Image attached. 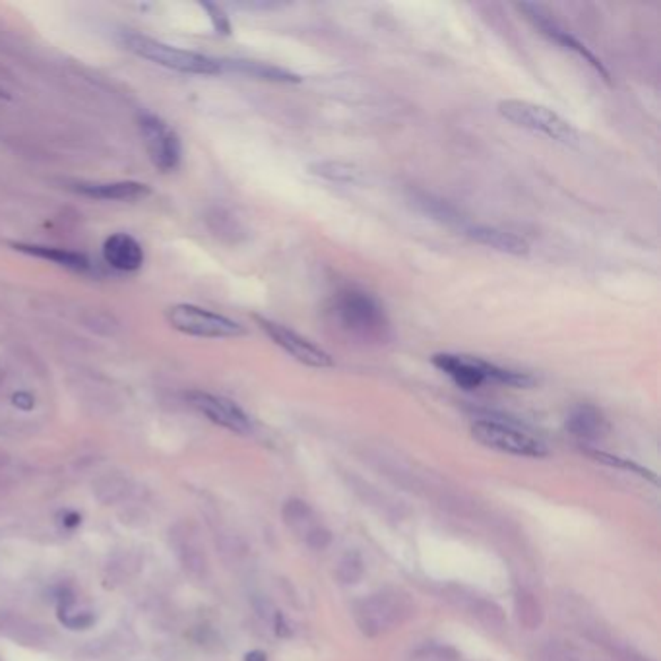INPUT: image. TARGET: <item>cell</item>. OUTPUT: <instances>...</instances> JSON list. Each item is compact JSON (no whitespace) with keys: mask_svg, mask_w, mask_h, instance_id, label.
<instances>
[{"mask_svg":"<svg viewBox=\"0 0 661 661\" xmlns=\"http://www.w3.org/2000/svg\"><path fill=\"white\" fill-rule=\"evenodd\" d=\"M431 363L464 390H475L485 382L509 388H532L535 384L530 372L504 369L467 353H435L431 357Z\"/></svg>","mask_w":661,"mask_h":661,"instance_id":"cell-1","label":"cell"},{"mask_svg":"<svg viewBox=\"0 0 661 661\" xmlns=\"http://www.w3.org/2000/svg\"><path fill=\"white\" fill-rule=\"evenodd\" d=\"M332 317L340 326L363 340H384L390 322L380 300L367 291L344 290L332 300Z\"/></svg>","mask_w":661,"mask_h":661,"instance_id":"cell-2","label":"cell"},{"mask_svg":"<svg viewBox=\"0 0 661 661\" xmlns=\"http://www.w3.org/2000/svg\"><path fill=\"white\" fill-rule=\"evenodd\" d=\"M125 45L128 51L138 55L140 58H146L150 63L160 65L163 68L183 72V74L215 76L225 72V60L195 51L178 49L175 45H167L163 41L152 39L148 35L128 33L125 35Z\"/></svg>","mask_w":661,"mask_h":661,"instance_id":"cell-3","label":"cell"},{"mask_svg":"<svg viewBox=\"0 0 661 661\" xmlns=\"http://www.w3.org/2000/svg\"><path fill=\"white\" fill-rule=\"evenodd\" d=\"M497 109L509 123L532 130L535 135L564 144V146H578L580 144V132L576 130V126L545 105L526 100H502L499 101Z\"/></svg>","mask_w":661,"mask_h":661,"instance_id":"cell-4","label":"cell"},{"mask_svg":"<svg viewBox=\"0 0 661 661\" xmlns=\"http://www.w3.org/2000/svg\"><path fill=\"white\" fill-rule=\"evenodd\" d=\"M412 613L407 596L398 590H382L361 599L353 607L359 631L365 636H378L398 627Z\"/></svg>","mask_w":661,"mask_h":661,"instance_id":"cell-5","label":"cell"},{"mask_svg":"<svg viewBox=\"0 0 661 661\" xmlns=\"http://www.w3.org/2000/svg\"><path fill=\"white\" fill-rule=\"evenodd\" d=\"M165 317L167 322L171 324V328L185 335H192V338L225 340L245 335V328L233 318L198 305L177 303L167 309Z\"/></svg>","mask_w":661,"mask_h":661,"instance_id":"cell-6","label":"cell"},{"mask_svg":"<svg viewBox=\"0 0 661 661\" xmlns=\"http://www.w3.org/2000/svg\"><path fill=\"white\" fill-rule=\"evenodd\" d=\"M472 437L483 447L502 454L524 456V458H545L549 456L547 444L510 423L497 419H477L472 425Z\"/></svg>","mask_w":661,"mask_h":661,"instance_id":"cell-7","label":"cell"},{"mask_svg":"<svg viewBox=\"0 0 661 661\" xmlns=\"http://www.w3.org/2000/svg\"><path fill=\"white\" fill-rule=\"evenodd\" d=\"M140 132L152 163L163 173L175 171L183 160V144L177 132L155 115L140 117Z\"/></svg>","mask_w":661,"mask_h":661,"instance_id":"cell-8","label":"cell"},{"mask_svg":"<svg viewBox=\"0 0 661 661\" xmlns=\"http://www.w3.org/2000/svg\"><path fill=\"white\" fill-rule=\"evenodd\" d=\"M252 318H255L260 330L266 334L275 345L282 347L287 355H291L295 361H299L300 365H307L312 369L334 367V357L328 352H324L320 345L312 344L309 338H305V335H300L295 330L287 328L283 326V324L274 322L270 318H264L258 315H255Z\"/></svg>","mask_w":661,"mask_h":661,"instance_id":"cell-9","label":"cell"},{"mask_svg":"<svg viewBox=\"0 0 661 661\" xmlns=\"http://www.w3.org/2000/svg\"><path fill=\"white\" fill-rule=\"evenodd\" d=\"M518 10L522 12V14L526 16V20L530 22L541 35H545V38L551 39L552 43L561 45L562 49L578 55L584 60V63L592 65L599 72V74L604 76V80H607V82L611 80V74H609V70L605 68V65L601 63V60L590 49H587V47L580 39H576L569 30H564L562 26H559V23L552 20L551 14H547L544 8L537 6V4H532V3H522V4H518Z\"/></svg>","mask_w":661,"mask_h":661,"instance_id":"cell-10","label":"cell"},{"mask_svg":"<svg viewBox=\"0 0 661 661\" xmlns=\"http://www.w3.org/2000/svg\"><path fill=\"white\" fill-rule=\"evenodd\" d=\"M187 402L204 417H208L212 423L227 431H233L237 435H248L252 431V421L245 413L243 407H239L233 400L225 398V396L192 390L187 394Z\"/></svg>","mask_w":661,"mask_h":661,"instance_id":"cell-11","label":"cell"},{"mask_svg":"<svg viewBox=\"0 0 661 661\" xmlns=\"http://www.w3.org/2000/svg\"><path fill=\"white\" fill-rule=\"evenodd\" d=\"M171 547L183 569L192 578H204L208 572L206 549H204L198 532L190 524H177L171 530Z\"/></svg>","mask_w":661,"mask_h":661,"instance_id":"cell-12","label":"cell"},{"mask_svg":"<svg viewBox=\"0 0 661 661\" xmlns=\"http://www.w3.org/2000/svg\"><path fill=\"white\" fill-rule=\"evenodd\" d=\"M103 258L118 272H136L144 264V248L128 233H115L105 239Z\"/></svg>","mask_w":661,"mask_h":661,"instance_id":"cell-13","label":"cell"},{"mask_svg":"<svg viewBox=\"0 0 661 661\" xmlns=\"http://www.w3.org/2000/svg\"><path fill=\"white\" fill-rule=\"evenodd\" d=\"M465 235L470 237L475 243L489 247L492 250H499L502 255H512V257H524L530 252V243L520 235L512 231L499 230V227L491 225H465Z\"/></svg>","mask_w":661,"mask_h":661,"instance_id":"cell-14","label":"cell"},{"mask_svg":"<svg viewBox=\"0 0 661 661\" xmlns=\"http://www.w3.org/2000/svg\"><path fill=\"white\" fill-rule=\"evenodd\" d=\"M567 431L576 439L594 442L604 439L609 432V421L604 415V412L597 410L596 405L582 404L569 413L567 419Z\"/></svg>","mask_w":661,"mask_h":661,"instance_id":"cell-15","label":"cell"},{"mask_svg":"<svg viewBox=\"0 0 661 661\" xmlns=\"http://www.w3.org/2000/svg\"><path fill=\"white\" fill-rule=\"evenodd\" d=\"M76 192L95 200L128 202L148 196L150 187L136 183V180H113V183H80L76 185Z\"/></svg>","mask_w":661,"mask_h":661,"instance_id":"cell-16","label":"cell"},{"mask_svg":"<svg viewBox=\"0 0 661 661\" xmlns=\"http://www.w3.org/2000/svg\"><path fill=\"white\" fill-rule=\"evenodd\" d=\"M20 252H26V255L38 257L43 260H51L55 262L57 266L66 268L70 272H90L91 264L88 260L86 255L82 252H74V250H66V248H55V247H41V245H14Z\"/></svg>","mask_w":661,"mask_h":661,"instance_id":"cell-17","label":"cell"},{"mask_svg":"<svg viewBox=\"0 0 661 661\" xmlns=\"http://www.w3.org/2000/svg\"><path fill=\"white\" fill-rule=\"evenodd\" d=\"M225 70H235L240 72V74L268 82H300V76L293 74L291 70L268 63H255V60H225Z\"/></svg>","mask_w":661,"mask_h":661,"instance_id":"cell-18","label":"cell"},{"mask_svg":"<svg viewBox=\"0 0 661 661\" xmlns=\"http://www.w3.org/2000/svg\"><path fill=\"white\" fill-rule=\"evenodd\" d=\"M0 634L28 646L43 644L45 640V632L41 627L23 617L12 615V613H0Z\"/></svg>","mask_w":661,"mask_h":661,"instance_id":"cell-19","label":"cell"},{"mask_svg":"<svg viewBox=\"0 0 661 661\" xmlns=\"http://www.w3.org/2000/svg\"><path fill=\"white\" fill-rule=\"evenodd\" d=\"M309 171L320 178L330 180V183H340V185H355L363 180V171H361L357 165L345 163V161H334V160L315 161L309 165Z\"/></svg>","mask_w":661,"mask_h":661,"instance_id":"cell-20","label":"cell"},{"mask_svg":"<svg viewBox=\"0 0 661 661\" xmlns=\"http://www.w3.org/2000/svg\"><path fill=\"white\" fill-rule=\"evenodd\" d=\"M283 520L300 537H307L318 526L315 512L305 500L291 499L283 504Z\"/></svg>","mask_w":661,"mask_h":661,"instance_id":"cell-21","label":"cell"},{"mask_svg":"<svg viewBox=\"0 0 661 661\" xmlns=\"http://www.w3.org/2000/svg\"><path fill=\"white\" fill-rule=\"evenodd\" d=\"M93 492L103 504H113L118 502L128 492V481L120 477H105L95 483Z\"/></svg>","mask_w":661,"mask_h":661,"instance_id":"cell-22","label":"cell"},{"mask_svg":"<svg viewBox=\"0 0 661 661\" xmlns=\"http://www.w3.org/2000/svg\"><path fill=\"white\" fill-rule=\"evenodd\" d=\"M335 574H338V578L344 584H355L365 574V562L357 551H347L342 557Z\"/></svg>","mask_w":661,"mask_h":661,"instance_id":"cell-23","label":"cell"},{"mask_svg":"<svg viewBox=\"0 0 661 661\" xmlns=\"http://www.w3.org/2000/svg\"><path fill=\"white\" fill-rule=\"evenodd\" d=\"M587 454H590L592 458H596L597 462H604L611 467H621V470H627V472H634V474H639L640 477H646V479L654 481V483H657V477L650 470H646V467L634 464L631 460H624V458H619V456H613V454L601 452V450H587Z\"/></svg>","mask_w":661,"mask_h":661,"instance_id":"cell-24","label":"cell"},{"mask_svg":"<svg viewBox=\"0 0 661 661\" xmlns=\"http://www.w3.org/2000/svg\"><path fill=\"white\" fill-rule=\"evenodd\" d=\"M421 204H423L425 210L432 215V218H440L444 222H460L458 212H456L452 206H448L447 202L432 200L431 196H423V202H421Z\"/></svg>","mask_w":661,"mask_h":661,"instance_id":"cell-25","label":"cell"},{"mask_svg":"<svg viewBox=\"0 0 661 661\" xmlns=\"http://www.w3.org/2000/svg\"><path fill=\"white\" fill-rule=\"evenodd\" d=\"M305 541H307V545H309L310 549H315V551H324V549H326V547L332 544V534H330L328 527H324L322 524H318V526L315 527V530H312V532L305 537Z\"/></svg>","mask_w":661,"mask_h":661,"instance_id":"cell-26","label":"cell"},{"mask_svg":"<svg viewBox=\"0 0 661 661\" xmlns=\"http://www.w3.org/2000/svg\"><path fill=\"white\" fill-rule=\"evenodd\" d=\"M202 6L210 12V20L213 22L215 30H218L223 35L231 33V23H230V20H227L225 12L220 6H213V4H202Z\"/></svg>","mask_w":661,"mask_h":661,"instance_id":"cell-27","label":"cell"},{"mask_svg":"<svg viewBox=\"0 0 661 661\" xmlns=\"http://www.w3.org/2000/svg\"><path fill=\"white\" fill-rule=\"evenodd\" d=\"M14 404L18 407H22V410H31V407H33V400H31V396H28V394L14 396Z\"/></svg>","mask_w":661,"mask_h":661,"instance_id":"cell-28","label":"cell"},{"mask_svg":"<svg viewBox=\"0 0 661 661\" xmlns=\"http://www.w3.org/2000/svg\"><path fill=\"white\" fill-rule=\"evenodd\" d=\"M245 661H268V656L262 650H252L245 656Z\"/></svg>","mask_w":661,"mask_h":661,"instance_id":"cell-29","label":"cell"}]
</instances>
